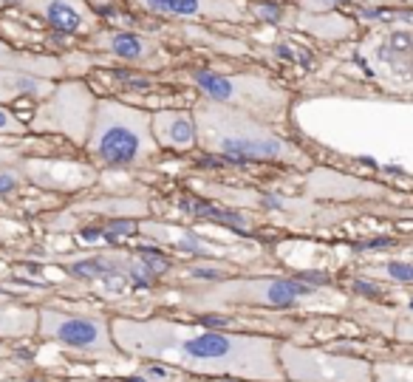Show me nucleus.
Wrapping results in <instances>:
<instances>
[{
    "instance_id": "obj_22",
    "label": "nucleus",
    "mask_w": 413,
    "mask_h": 382,
    "mask_svg": "<svg viewBox=\"0 0 413 382\" xmlns=\"http://www.w3.org/2000/svg\"><path fill=\"white\" fill-rule=\"evenodd\" d=\"M374 379H376V382H413V379L399 376L391 365H374Z\"/></svg>"
},
{
    "instance_id": "obj_27",
    "label": "nucleus",
    "mask_w": 413,
    "mask_h": 382,
    "mask_svg": "<svg viewBox=\"0 0 413 382\" xmlns=\"http://www.w3.org/2000/svg\"><path fill=\"white\" fill-rule=\"evenodd\" d=\"M354 289H357V292H371V295H379V286H374V283H354Z\"/></svg>"
},
{
    "instance_id": "obj_11",
    "label": "nucleus",
    "mask_w": 413,
    "mask_h": 382,
    "mask_svg": "<svg viewBox=\"0 0 413 382\" xmlns=\"http://www.w3.org/2000/svg\"><path fill=\"white\" fill-rule=\"evenodd\" d=\"M40 15L51 28L63 35H77L88 26V15L77 0H43Z\"/></svg>"
},
{
    "instance_id": "obj_6",
    "label": "nucleus",
    "mask_w": 413,
    "mask_h": 382,
    "mask_svg": "<svg viewBox=\"0 0 413 382\" xmlns=\"http://www.w3.org/2000/svg\"><path fill=\"white\" fill-rule=\"evenodd\" d=\"M40 334L51 343H60L66 348H74L79 354L91 357H119L116 343L111 337V326L102 317H88V314H68V312H40Z\"/></svg>"
},
{
    "instance_id": "obj_28",
    "label": "nucleus",
    "mask_w": 413,
    "mask_h": 382,
    "mask_svg": "<svg viewBox=\"0 0 413 382\" xmlns=\"http://www.w3.org/2000/svg\"><path fill=\"white\" fill-rule=\"evenodd\" d=\"M399 334H402L405 340H413V323H407V326H402V329H399Z\"/></svg>"
},
{
    "instance_id": "obj_5",
    "label": "nucleus",
    "mask_w": 413,
    "mask_h": 382,
    "mask_svg": "<svg viewBox=\"0 0 413 382\" xmlns=\"http://www.w3.org/2000/svg\"><path fill=\"white\" fill-rule=\"evenodd\" d=\"M280 371L294 382H371L374 365L351 357H334L298 345H278Z\"/></svg>"
},
{
    "instance_id": "obj_2",
    "label": "nucleus",
    "mask_w": 413,
    "mask_h": 382,
    "mask_svg": "<svg viewBox=\"0 0 413 382\" xmlns=\"http://www.w3.org/2000/svg\"><path fill=\"white\" fill-rule=\"evenodd\" d=\"M198 142L229 162H291L300 164L306 156L291 142L260 125L252 113L224 108L218 102H201L195 108Z\"/></svg>"
},
{
    "instance_id": "obj_12",
    "label": "nucleus",
    "mask_w": 413,
    "mask_h": 382,
    "mask_svg": "<svg viewBox=\"0 0 413 382\" xmlns=\"http://www.w3.org/2000/svg\"><path fill=\"white\" fill-rule=\"evenodd\" d=\"M182 210L195 216V218H206V221H215V224H224L229 229H241L247 232L249 221L238 213V210H229V207H221V204H210V201H201L195 195H184L182 198Z\"/></svg>"
},
{
    "instance_id": "obj_7",
    "label": "nucleus",
    "mask_w": 413,
    "mask_h": 382,
    "mask_svg": "<svg viewBox=\"0 0 413 382\" xmlns=\"http://www.w3.org/2000/svg\"><path fill=\"white\" fill-rule=\"evenodd\" d=\"M311 295V286L289 278H260V280H229L210 286L201 298L204 306H272L289 309Z\"/></svg>"
},
{
    "instance_id": "obj_10",
    "label": "nucleus",
    "mask_w": 413,
    "mask_h": 382,
    "mask_svg": "<svg viewBox=\"0 0 413 382\" xmlns=\"http://www.w3.org/2000/svg\"><path fill=\"white\" fill-rule=\"evenodd\" d=\"M374 60L379 68H388L399 79H413V32L410 28H394L374 48Z\"/></svg>"
},
{
    "instance_id": "obj_18",
    "label": "nucleus",
    "mask_w": 413,
    "mask_h": 382,
    "mask_svg": "<svg viewBox=\"0 0 413 382\" xmlns=\"http://www.w3.org/2000/svg\"><path fill=\"white\" fill-rule=\"evenodd\" d=\"M133 232H136V224H133V221H113L111 227L102 229V238L116 241V238H125V235H133Z\"/></svg>"
},
{
    "instance_id": "obj_21",
    "label": "nucleus",
    "mask_w": 413,
    "mask_h": 382,
    "mask_svg": "<svg viewBox=\"0 0 413 382\" xmlns=\"http://www.w3.org/2000/svg\"><path fill=\"white\" fill-rule=\"evenodd\" d=\"M190 278H198V280H221V278H227V267H193Z\"/></svg>"
},
{
    "instance_id": "obj_20",
    "label": "nucleus",
    "mask_w": 413,
    "mask_h": 382,
    "mask_svg": "<svg viewBox=\"0 0 413 382\" xmlns=\"http://www.w3.org/2000/svg\"><path fill=\"white\" fill-rule=\"evenodd\" d=\"M300 3H303L309 12H314V15H329L332 9L345 6L348 0H300Z\"/></svg>"
},
{
    "instance_id": "obj_17",
    "label": "nucleus",
    "mask_w": 413,
    "mask_h": 382,
    "mask_svg": "<svg viewBox=\"0 0 413 382\" xmlns=\"http://www.w3.org/2000/svg\"><path fill=\"white\" fill-rule=\"evenodd\" d=\"M153 278H156V272L147 267L142 258H139V260H128V280H131L133 286H151Z\"/></svg>"
},
{
    "instance_id": "obj_23",
    "label": "nucleus",
    "mask_w": 413,
    "mask_h": 382,
    "mask_svg": "<svg viewBox=\"0 0 413 382\" xmlns=\"http://www.w3.org/2000/svg\"><path fill=\"white\" fill-rule=\"evenodd\" d=\"M20 173L17 170H0V195L3 193H12L17 184H20Z\"/></svg>"
},
{
    "instance_id": "obj_26",
    "label": "nucleus",
    "mask_w": 413,
    "mask_h": 382,
    "mask_svg": "<svg viewBox=\"0 0 413 382\" xmlns=\"http://www.w3.org/2000/svg\"><path fill=\"white\" fill-rule=\"evenodd\" d=\"M303 278L311 280V283H329V275H320V272H306ZM303 278H300V280H303Z\"/></svg>"
},
{
    "instance_id": "obj_13",
    "label": "nucleus",
    "mask_w": 413,
    "mask_h": 382,
    "mask_svg": "<svg viewBox=\"0 0 413 382\" xmlns=\"http://www.w3.org/2000/svg\"><path fill=\"white\" fill-rule=\"evenodd\" d=\"M102 46L125 63H142L153 54L151 40H144L142 35H133V32H111L102 37Z\"/></svg>"
},
{
    "instance_id": "obj_19",
    "label": "nucleus",
    "mask_w": 413,
    "mask_h": 382,
    "mask_svg": "<svg viewBox=\"0 0 413 382\" xmlns=\"http://www.w3.org/2000/svg\"><path fill=\"white\" fill-rule=\"evenodd\" d=\"M388 275H391L394 280L413 283V263H407V260H391V263H388Z\"/></svg>"
},
{
    "instance_id": "obj_3",
    "label": "nucleus",
    "mask_w": 413,
    "mask_h": 382,
    "mask_svg": "<svg viewBox=\"0 0 413 382\" xmlns=\"http://www.w3.org/2000/svg\"><path fill=\"white\" fill-rule=\"evenodd\" d=\"M159 144L153 139L151 116L116 99H102L94 108L88 133V153L108 167H133L153 159Z\"/></svg>"
},
{
    "instance_id": "obj_25",
    "label": "nucleus",
    "mask_w": 413,
    "mask_h": 382,
    "mask_svg": "<svg viewBox=\"0 0 413 382\" xmlns=\"http://www.w3.org/2000/svg\"><path fill=\"white\" fill-rule=\"evenodd\" d=\"M116 77H119L122 82H128V85H133V88H151V79H147V77H133L128 71H119Z\"/></svg>"
},
{
    "instance_id": "obj_4",
    "label": "nucleus",
    "mask_w": 413,
    "mask_h": 382,
    "mask_svg": "<svg viewBox=\"0 0 413 382\" xmlns=\"http://www.w3.org/2000/svg\"><path fill=\"white\" fill-rule=\"evenodd\" d=\"M193 82L198 91L218 105H235L238 111L255 113L258 111H280L283 108V94L275 85L258 77H227L213 68H198L193 71Z\"/></svg>"
},
{
    "instance_id": "obj_16",
    "label": "nucleus",
    "mask_w": 413,
    "mask_h": 382,
    "mask_svg": "<svg viewBox=\"0 0 413 382\" xmlns=\"http://www.w3.org/2000/svg\"><path fill=\"white\" fill-rule=\"evenodd\" d=\"M252 12L260 23H267V26H280L283 17H286V9L280 3H272V0H260V3L252 6Z\"/></svg>"
},
{
    "instance_id": "obj_9",
    "label": "nucleus",
    "mask_w": 413,
    "mask_h": 382,
    "mask_svg": "<svg viewBox=\"0 0 413 382\" xmlns=\"http://www.w3.org/2000/svg\"><path fill=\"white\" fill-rule=\"evenodd\" d=\"M151 15L162 17H238L241 12L229 0H133Z\"/></svg>"
},
{
    "instance_id": "obj_24",
    "label": "nucleus",
    "mask_w": 413,
    "mask_h": 382,
    "mask_svg": "<svg viewBox=\"0 0 413 382\" xmlns=\"http://www.w3.org/2000/svg\"><path fill=\"white\" fill-rule=\"evenodd\" d=\"M0 131H6V133H20L23 131V125L15 120L6 108H0Z\"/></svg>"
},
{
    "instance_id": "obj_14",
    "label": "nucleus",
    "mask_w": 413,
    "mask_h": 382,
    "mask_svg": "<svg viewBox=\"0 0 413 382\" xmlns=\"http://www.w3.org/2000/svg\"><path fill=\"white\" fill-rule=\"evenodd\" d=\"M68 272L74 278H82V280H105L111 275L128 272V260L111 258V255H94V258H85V260H74L68 267Z\"/></svg>"
},
{
    "instance_id": "obj_15",
    "label": "nucleus",
    "mask_w": 413,
    "mask_h": 382,
    "mask_svg": "<svg viewBox=\"0 0 413 382\" xmlns=\"http://www.w3.org/2000/svg\"><path fill=\"white\" fill-rule=\"evenodd\" d=\"M153 235L159 241L175 247L179 252H187V255H201V258H213L215 255V247L206 244L201 235H195L190 229H156Z\"/></svg>"
},
{
    "instance_id": "obj_1",
    "label": "nucleus",
    "mask_w": 413,
    "mask_h": 382,
    "mask_svg": "<svg viewBox=\"0 0 413 382\" xmlns=\"http://www.w3.org/2000/svg\"><path fill=\"white\" fill-rule=\"evenodd\" d=\"M113 343L125 354L170 363L195 374H232L244 379L280 382L278 345L269 337L190 329L173 320H113Z\"/></svg>"
},
{
    "instance_id": "obj_29",
    "label": "nucleus",
    "mask_w": 413,
    "mask_h": 382,
    "mask_svg": "<svg viewBox=\"0 0 413 382\" xmlns=\"http://www.w3.org/2000/svg\"><path fill=\"white\" fill-rule=\"evenodd\" d=\"M6 3H23V0H6Z\"/></svg>"
},
{
    "instance_id": "obj_8",
    "label": "nucleus",
    "mask_w": 413,
    "mask_h": 382,
    "mask_svg": "<svg viewBox=\"0 0 413 382\" xmlns=\"http://www.w3.org/2000/svg\"><path fill=\"white\" fill-rule=\"evenodd\" d=\"M151 128H153V139L159 148L190 151L198 144L195 116L187 111H156L151 116Z\"/></svg>"
}]
</instances>
